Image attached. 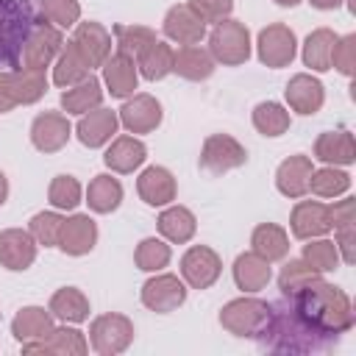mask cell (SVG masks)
Returning a JSON list of instances; mask_svg holds the SVG:
<instances>
[{
  "instance_id": "obj_1",
  "label": "cell",
  "mask_w": 356,
  "mask_h": 356,
  "mask_svg": "<svg viewBox=\"0 0 356 356\" xmlns=\"http://www.w3.org/2000/svg\"><path fill=\"white\" fill-rule=\"evenodd\" d=\"M253 337L259 339L261 348L275 353H325L339 339L309 325L303 314L295 309L289 295H284L278 303L267 309V317Z\"/></svg>"
},
{
  "instance_id": "obj_2",
  "label": "cell",
  "mask_w": 356,
  "mask_h": 356,
  "mask_svg": "<svg viewBox=\"0 0 356 356\" xmlns=\"http://www.w3.org/2000/svg\"><path fill=\"white\" fill-rule=\"evenodd\" d=\"M289 298H292L295 309L303 314V320L309 325H314L317 331H323V334L339 337L353 325L350 300L334 284H325V281L314 278L306 286H300L298 292H292Z\"/></svg>"
},
{
  "instance_id": "obj_3",
  "label": "cell",
  "mask_w": 356,
  "mask_h": 356,
  "mask_svg": "<svg viewBox=\"0 0 356 356\" xmlns=\"http://www.w3.org/2000/svg\"><path fill=\"white\" fill-rule=\"evenodd\" d=\"M42 19V0H0V72L19 67L22 47Z\"/></svg>"
},
{
  "instance_id": "obj_4",
  "label": "cell",
  "mask_w": 356,
  "mask_h": 356,
  "mask_svg": "<svg viewBox=\"0 0 356 356\" xmlns=\"http://www.w3.org/2000/svg\"><path fill=\"white\" fill-rule=\"evenodd\" d=\"M211 44V58L222 61V64H242L250 56V36L248 28L236 19H220L209 36Z\"/></svg>"
},
{
  "instance_id": "obj_5",
  "label": "cell",
  "mask_w": 356,
  "mask_h": 356,
  "mask_svg": "<svg viewBox=\"0 0 356 356\" xmlns=\"http://www.w3.org/2000/svg\"><path fill=\"white\" fill-rule=\"evenodd\" d=\"M248 161V153L245 147L228 136V134H211L206 142H203V153H200V167L220 175V172H228L234 167H242Z\"/></svg>"
},
{
  "instance_id": "obj_6",
  "label": "cell",
  "mask_w": 356,
  "mask_h": 356,
  "mask_svg": "<svg viewBox=\"0 0 356 356\" xmlns=\"http://www.w3.org/2000/svg\"><path fill=\"white\" fill-rule=\"evenodd\" d=\"M267 303L259 300V298H239V300H231L222 314H220V323L236 334V337H253L259 331V325L264 323L267 317Z\"/></svg>"
},
{
  "instance_id": "obj_7",
  "label": "cell",
  "mask_w": 356,
  "mask_h": 356,
  "mask_svg": "<svg viewBox=\"0 0 356 356\" xmlns=\"http://www.w3.org/2000/svg\"><path fill=\"white\" fill-rule=\"evenodd\" d=\"M61 44H64V39H61L58 28H53L50 22L42 19V22L33 28V33L28 36L25 47H22L19 67H25V70H42V72H44V67L50 64V58L58 53Z\"/></svg>"
},
{
  "instance_id": "obj_8",
  "label": "cell",
  "mask_w": 356,
  "mask_h": 356,
  "mask_svg": "<svg viewBox=\"0 0 356 356\" xmlns=\"http://www.w3.org/2000/svg\"><path fill=\"white\" fill-rule=\"evenodd\" d=\"M134 325L122 314H106L92 323V345L97 353H120L128 348Z\"/></svg>"
},
{
  "instance_id": "obj_9",
  "label": "cell",
  "mask_w": 356,
  "mask_h": 356,
  "mask_svg": "<svg viewBox=\"0 0 356 356\" xmlns=\"http://www.w3.org/2000/svg\"><path fill=\"white\" fill-rule=\"evenodd\" d=\"M220 267L222 264H220L217 253L211 248H206V245L189 248L184 253V259H181V273L189 281V286H195V289L211 286L217 281V275H220Z\"/></svg>"
},
{
  "instance_id": "obj_10",
  "label": "cell",
  "mask_w": 356,
  "mask_h": 356,
  "mask_svg": "<svg viewBox=\"0 0 356 356\" xmlns=\"http://www.w3.org/2000/svg\"><path fill=\"white\" fill-rule=\"evenodd\" d=\"M70 44L78 50V56L86 61V67H97L108 58V50H111V36L106 28H100L97 22H81L75 36L70 39Z\"/></svg>"
},
{
  "instance_id": "obj_11",
  "label": "cell",
  "mask_w": 356,
  "mask_h": 356,
  "mask_svg": "<svg viewBox=\"0 0 356 356\" xmlns=\"http://www.w3.org/2000/svg\"><path fill=\"white\" fill-rule=\"evenodd\" d=\"M295 56V33L286 25H270L259 33V58L267 67H284Z\"/></svg>"
},
{
  "instance_id": "obj_12",
  "label": "cell",
  "mask_w": 356,
  "mask_h": 356,
  "mask_svg": "<svg viewBox=\"0 0 356 356\" xmlns=\"http://www.w3.org/2000/svg\"><path fill=\"white\" fill-rule=\"evenodd\" d=\"M186 289L175 275H156L142 286V303L153 312H172L184 303Z\"/></svg>"
},
{
  "instance_id": "obj_13",
  "label": "cell",
  "mask_w": 356,
  "mask_h": 356,
  "mask_svg": "<svg viewBox=\"0 0 356 356\" xmlns=\"http://www.w3.org/2000/svg\"><path fill=\"white\" fill-rule=\"evenodd\" d=\"M164 33L181 44H197L206 33V22L189 6H175L164 17Z\"/></svg>"
},
{
  "instance_id": "obj_14",
  "label": "cell",
  "mask_w": 356,
  "mask_h": 356,
  "mask_svg": "<svg viewBox=\"0 0 356 356\" xmlns=\"http://www.w3.org/2000/svg\"><path fill=\"white\" fill-rule=\"evenodd\" d=\"M120 122L134 134H147L161 122V106L150 95H136L120 108Z\"/></svg>"
},
{
  "instance_id": "obj_15",
  "label": "cell",
  "mask_w": 356,
  "mask_h": 356,
  "mask_svg": "<svg viewBox=\"0 0 356 356\" xmlns=\"http://www.w3.org/2000/svg\"><path fill=\"white\" fill-rule=\"evenodd\" d=\"M31 139L44 153H53V150L64 147L67 139H70V122H67V117L53 114V111L39 114L33 120V125H31Z\"/></svg>"
},
{
  "instance_id": "obj_16",
  "label": "cell",
  "mask_w": 356,
  "mask_h": 356,
  "mask_svg": "<svg viewBox=\"0 0 356 356\" xmlns=\"http://www.w3.org/2000/svg\"><path fill=\"white\" fill-rule=\"evenodd\" d=\"M331 228V209L323 203H298L292 211V234L298 239H312V236H323Z\"/></svg>"
},
{
  "instance_id": "obj_17",
  "label": "cell",
  "mask_w": 356,
  "mask_h": 356,
  "mask_svg": "<svg viewBox=\"0 0 356 356\" xmlns=\"http://www.w3.org/2000/svg\"><path fill=\"white\" fill-rule=\"evenodd\" d=\"M95 239H97L95 222H92L86 214H75V217L64 220L61 234H58V248H61L64 253L81 256V253H89V250L95 248Z\"/></svg>"
},
{
  "instance_id": "obj_18",
  "label": "cell",
  "mask_w": 356,
  "mask_h": 356,
  "mask_svg": "<svg viewBox=\"0 0 356 356\" xmlns=\"http://www.w3.org/2000/svg\"><path fill=\"white\" fill-rule=\"evenodd\" d=\"M103 78L108 83V92L114 97H125L136 89V64H134V56L117 50L111 58L103 61Z\"/></svg>"
},
{
  "instance_id": "obj_19",
  "label": "cell",
  "mask_w": 356,
  "mask_h": 356,
  "mask_svg": "<svg viewBox=\"0 0 356 356\" xmlns=\"http://www.w3.org/2000/svg\"><path fill=\"white\" fill-rule=\"evenodd\" d=\"M36 259V245L25 231H3L0 234V261L8 270H25Z\"/></svg>"
},
{
  "instance_id": "obj_20",
  "label": "cell",
  "mask_w": 356,
  "mask_h": 356,
  "mask_svg": "<svg viewBox=\"0 0 356 356\" xmlns=\"http://www.w3.org/2000/svg\"><path fill=\"white\" fill-rule=\"evenodd\" d=\"M117 114L108 111V108H97V111H89L86 117H81L78 122V139L86 145V147H100L111 139V134L117 131Z\"/></svg>"
},
{
  "instance_id": "obj_21",
  "label": "cell",
  "mask_w": 356,
  "mask_h": 356,
  "mask_svg": "<svg viewBox=\"0 0 356 356\" xmlns=\"http://www.w3.org/2000/svg\"><path fill=\"white\" fill-rule=\"evenodd\" d=\"M172 70L189 81H206L214 72V58L197 44H184L178 53H172Z\"/></svg>"
},
{
  "instance_id": "obj_22",
  "label": "cell",
  "mask_w": 356,
  "mask_h": 356,
  "mask_svg": "<svg viewBox=\"0 0 356 356\" xmlns=\"http://www.w3.org/2000/svg\"><path fill=\"white\" fill-rule=\"evenodd\" d=\"M309 178H312V161L306 156H292L278 167L275 184L286 197H300L309 192Z\"/></svg>"
},
{
  "instance_id": "obj_23",
  "label": "cell",
  "mask_w": 356,
  "mask_h": 356,
  "mask_svg": "<svg viewBox=\"0 0 356 356\" xmlns=\"http://www.w3.org/2000/svg\"><path fill=\"white\" fill-rule=\"evenodd\" d=\"M136 189H139L142 200L150 203V206H164L175 197V181L164 167H147L139 175Z\"/></svg>"
},
{
  "instance_id": "obj_24",
  "label": "cell",
  "mask_w": 356,
  "mask_h": 356,
  "mask_svg": "<svg viewBox=\"0 0 356 356\" xmlns=\"http://www.w3.org/2000/svg\"><path fill=\"white\" fill-rule=\"evenodd\" d=\"M25 353H86V342L75 328H53L39 342H25Z\"/></svg>"
},
{
  "instance_id": "obj_25",
  "label": "cell",
  "mask_w": 356,
  "mask_h": 356,
  "mask_svg": "<svg viewBox=\"0 0 356 356\" xmlns=\"http://www.w3.org/2000/svg\"><path fill=\"white\" fill-rule=\"evenodd\" d=\"M286 100L300 114H314L323 106V83L312 75H295L286 83Z\"/></svg>"
},
{
  "instance_id": "obj_26",
  "label": "cell",
  "mask_w": 356,
  "mask_h": 356,
  "mask_svg": "<svg viewBox=\"0 0 356 356\" xmlns=\"http://www.w3.org/2000/svg\"><path fill=\"white\" fill-rule=\"evenodd\" d=\"M234 278L239 289L245 292H259L270 281V261L261 259L259 253H242L234 264Z\"/></svg>"
},
{
  "instance_id": "obj_27",
  "label": "cell",
  "mask_w": 356,
  "mask_h": 356,
  "mask_svg": "<svg viewBox=\"0 0 356 356\" xmlns=\"http://www.w3.org/2000/svg\"><path fill=\"white\" fill-rule=\"evenodd\" d=\"M14 337L25 345V342H39L44 339L50 331H53V320L44 309H36V306H28L22 309L17 317H14V325H11Z\"/></svg>"
},
{
  "instance_id": "obj_28",
  "label": "cell",
  "mask_w": 356,
  "mask_h": 356,
  "mask_svg": "<svg viewBox=\"0 0 356 356\" xmlns=\"http://www.w3.org/2000/svg\"><path fill=\"white\" fill-rule=\"evenodd\" d=\"M103 161L117 172H131L145 161V145L134 136H120L103 156Z\"/></svg>"
},
{
  "instance_id": "obj_29",
  "label": "cell",
  "mask_w": 356,
  "mask_h": 356,
  "mask_svg": "<svg viewBox=\"0 0 356 356\" xmlns=\"http://www.w3.org/2000/svg\"><path fill=\"white\" fill-rule=\"evenodd\" d=\"M8 75H11V92H14L17 103H33L47 89V78H44L42 70L17 67V70H8Z\"/></svg>"
},
{
  "instance_id": "obj_30",
  "label": "cell",
  "mask_w": 356,
  "mask_h": 356,
  "mask_svg": "<svg viewBox=\"0 0 356 356\" xmlns=\"http://www.w3.org/2000/svg\"><path fill=\"white\" fill-rule=\"evenodd\" d=\"M314 153L320 161H334V164H350L353 161V136L348 131H331L323 134L314 145Z\"/></svg>"
},
{
  "instance_id": "obj_31",
  "label": "cell",
  "mask_w": 356,
  "mask_h": 356,
  "mask_svg": "<svg viewBox=\"0 0 356 356\" xmlns=\"http://www.w3.org/2000/svg\"><path fill=\"white\" fill-rule=\"evenodd\" d=\"M120 200H122V186H120V181L111 178V175H97V178L89 184V189H86V203H89L95 211H100V214L114 211V209L120 206Z\"/></svg>"
},
{
  "instance_id": "obj_32",
  "label": "cell",
  "mask_w": 356,
  "mask_h": 356,
  "mask_svg": "<svg viewBox=\"0 0 356 356\" xmlns=\"http://www.w3.org/2000/svg\"><path fill=\"white\" fill-rule=\"evenodd\" d=\"M50 312H53L58 320L81 323V320L89 317V300H86L75 286H64V289H58V292L50 298Z\"/></svg>"
},
{
  "instance_id": "obj_33",
  "label": "cell",
  "mask_w": 356,
  "mask_h": 356,
  "mask_svg": "<svg viewBox=\"0 0 356 356\" xmlns=\"http://www.w3.org/2000/svg\"><path fill=\"white\" fill-rule=\"evenodd\" d=\"M136 61H139V70H142V75L147 78V81H159V78H164L167 72H172V50H170V44H164V42H150L139 56H136Z\"/></svg>"
},
{
  "instance_id": "obj_34",
  "label": "cell",
  "mask_w": 356,
  "mask_h": 356,
  "mask_svg": "<svg viewBox=\"0 0 356 356\" xmlns=\"http://www.w3.org/2000/svg\"><path fill=\"white\" fill-rule=\"evenodd\" d=\"M334 42H337V36H334L331 31H325V28L309 33V39H306V44H303V61H306L312 70H317V72L331 70Z\"/></svg>"
},
{
  "instance_id": "obj_35",
  "label": "cell",
  "mask_w": 356,
  "mask_h": 356,
  "mask_svg": "<svg viewBox=\"0 0 356 356\" xmlns=\"http://www.w3.org/2000/svg\"><path fill=\"white\" fill-rule=\"evenodd\" d=\"M103 92H100V81L86 75L83 81H78L75 89H67L64 97H61V106L67 108V114H83L89 108H95L100 103Z\"/></svg>"
},
{
  "instance_id": "obj_36",
  "label": "cell",
  "mask_w": 356,
  "mask_h": 356,
  "mask_svg": "<svg viewBox=\"0 0 356 356\" xmlns=\"http://www.w3.org/2000/svg\"><path fill=\"white\" fill-rule=\"evenodd\" d=\"M286 250H289V242H286L284 228L267 222V225H259L253 231V253H259L261 259L275 261V259H284Z\"/></svg>"
},
{
  "instance_id": "obj_37",
  "label": "cell",
  "mask_w": 356,
  "mask_h": 356,
  "mask_svg": "<svg viewBox=\"0 0 356 356\" xmlns=\"http://www.w3.org/2000/svg\"><path fill=\"white\" fill-rule=\"evenodd\" d=\"M159 231H161L170 242H186V239H192V234H195V217H192L189 209L172 206V209L161 211V217H159Z\"/></svg>"
},
{
  "instance_id": "obj_38",
  "label": "cell",
  "mask_w": 356,
  "mask_h": 356,
  "mask_svg": "<svg viewBox=\"0 0 356 356\" xmlns=\"http://www.w3.org/2000/svg\"><path fill=\"white\" fill-rule=\"evenodd\" d=\"M253 125L264 136H278L289 128V111H284L278 103H259L253 111Z\"/></svg>"
},
{
  "instance_id": "obj_39",
  "label": "cell",
  "mask_w": 356,
  "mask_h": 356,
  "mask_svg": "<svg viewBox=\"0 0 356 356\" xmlns=\"http://www.w3.org/2000/svg\"><path fill=\"white\" fill-rule=\"evenodd\" d=\"M86 75H89L86 61H83V58L78 56V50L67 42V47H64V53H61V58H58V64H56L53 81H56L58 86H72V83L83 81Z\"/></svg>"
},
{
  "instance_id": "obj_40",
  "label": "cell",
  "mask_w": 356,
  "mask_h": 356,
  "mask_svg": "<svg viewBox=\"0 0 356 356\" xmlns=\"http://www.w3.org/2000/svg\"><path fill=\"white\" fill-rule=\"evenodd\" d=\"M114 36H117V50L128 56H139L150 42H156V33L142 25H114Z\"/></svg>"
},
{
  "instance_id": "obj_41",
  "label": "cell",
  "mask_w": 356,
  "mask_h": 356,
  "mask_svg": "<svg viewBox=\"0 0 356 356\" xmlns=\"http://www.w3.org/2000/svg\"><path fill=\"white\" fill-rule=\"evenodd\" d=\"M348 186H350V178L342 170H334V167H325L320 172H312V178H309V189L314 195H320V197L342 195Z\"/></svg>"
},
{
  "instance_id": "obj_42",
  "label": "cell",
  "mask_w": 356,
  "mask_h": 356,
  "mask_svg": "<svg viewBox=\"0 0 356 356\" xmlns=\"http://www.w3.org/2000/svg\"><path fill=\"white\" fill-rule=\"evenodd\" d=\"M314 278H317V270H314L306 259H298V261H289V264L281 270L278 284H281L284 295H292V292H298L300 286H306V284L314 281Z\"/></svg>"
},
{
  "instance_id": "obj_43",
  "label": "cell",
  "mask_w": 356,
  "mask_h": 356,
  "mask_svg": "<svg viewBox=\"0 0 356 356\" xmlns=\"http://www.w3.org/2000/svg\"><path fill=\"white\" fill-rule=\"evenodd\" d=\"M50 203L56 209H75L81 203V184L72 175H58L50 184Z\"/></svg>"
},
{
  "instance_id": "obj_44",
  "label": "cell",
  "mask_w": 356,
  "mask_h": 356,
  "mask_svg": "<svg viewBox=\"0 0 356 356\" xmlns=\"http://www.w3.org/2000/svg\"><path fill=\"white\" fill-rule=\"evenodd\" d=\"M170 261V248L159 239H145L136 248V264L139 270H161Z\"/></svg>"
},
{
  "instance_id": "obj_45",
  "label": "cell",
  "mask_w": 356,
  "mask_h": 356,
  "mask_svg": "<svg viewBox=\"0 0 356 356\" xmlns=\"http://www.w3.org/2000/svg\"><path fill=\"white\" fill-rule=\"evenodd\" d=\"M42 14H44V19L56 22L58 28H70L78 22L81 8L75 0H42Z\"/></svg>"
},
{
  "instance_id": "obj_46",
  "label": "cell",
  "mask_w": 356,
  "mask_h": 356,
  "mask_svg": "<svg viewBox=\"0 0 356 356\" xmlns=\"http://www.w3.org/2000/svg\"><path fill=\"white\" fill-rule=\"evenodd\" d=\"M61 225H64V220L58 217V214H53V211H42V214H36L33 220H31V234L42 242V245H58V234H61Z\"/></svg>"
},
{
  "instance_id": "obj_47",
  "label": "cell",
  "mask_w": 356,
  "mask_h": 356,
  "mask_svg": "<svg viewBox=\"0 0 356 356\" xmlns=\"http://www.w3.org/2000/svg\"><path fill=\"white\" fill-rule=\"evenodd\" d=\"M303 259H306L317 273L334 270V267H337V245H334V242H312V245H306Z\"/></svg>"
},
{
  "instance_id": "obj_48",
  "label": "cell",
  "mask_w": 356,
  "mask_h": 356,
  "mask_svg": "<svg viewBox=\"0 0 356 356\" xmlns=\"http://www.w3.org/2000/svg\"><path fill=\"white\" fill-rule=\"evenodd\" d=\"M353 58H356V36H345L334 42V53H331V67H337L339 72L350 75L353 72Z\"/></svg>"
},
{
  "instance_id": "obj_49",
  "label": "cell",
  "mask_w": 356,
  "mask_h": 356,
  "mask_svg": "<svg viewBox=\"0 0 356 356\" xmlns=\"http://www.w3.org/2000/svg\"><path fill=\"white\" fill-rule=\"evenodd\" d=\"M186 6H189L203 22H220V19L234 8L231 0H189Z\"/></svg>"
},
{
  "instance_id": "obj_50",
  "label": "cell",
  "mask_w": 356,
  "mask_h": 356,
  "mask_svg": "<svg viewBox=\"0 0 356 356\" xmlns=\"http://www.w3.org/2000/svg\"><path fill=\"white\" fill-rule=\"evenodd\" d=\"M331 225L337 228H353V200L345 197L331 209Z\"/></svg>"
},
{
  "instance_id": "obj_51",
  "label": "cell",
  "mask_w": 356,
  "mask_h": 356,
  "mask_svg": "<svg viewBox=\"0 0 356 356\" xmlns=\"http://www.w3.org/2000/svg\"><path fill=\"white\" fill-rule=\"evenodd\" d=\"M14 106H17V100H14V92H11V75L6 70V72H0V114L11 111Z\"/></svg>"
},
{
  "instance_id": "obj_52",
  "label": "cell",
  "mask_w": 356,
  "mask_h": 356,
  "mask_svg": "<svg viewBox=\"0 0 356 356\" xmlns=\"http://www.w3.org/2000/svg\"><path fill=\"white\" fill-rule=\"evenodd\" d=\"M339 248H342V259L353 264V228H339Z\"/></svg>"
},
{
  "instance_id": "obj_53",
  "label": "cell",
  "mask_w": 356,
  "mask_h": 356,
  "mask_svg": "<svg viewBox=\"0 0 356 356\" xmlns=\"http://www.w3.org/2000/svg\"><path fill=\"white\" fill-rule=\"evenodd\" d=\"M342 0H312V6H317V8H334V6H339Z\"/></svg>"
},
{
  "instance_id": "obj_54",
  "label": "cell",
  "mask_w": 356,
  "mask_h": 356,
  "mask_svg": "<svg viewBox=\"0 0 356 356\" xmlns=\"http://www.w3.org/2000/svg\"><path fill=\"white\" fill-rule=\"evenodd\" d=\"M6 195H8V184H6V175L0 172V206L6 203Z\"/></svg>"
},
{
  "instance_id": "obj_55",
  "label": "cell",
  "mask_w": 356,
  "mask_h": 356,
  "mask_svg": "<svg viewBox=\"0 0 356 356\" xmlns=\"http://www.w3.org/2000/svg\"><path fill=\"white\" fill-rule=\"evenodd\" d=\"M275 3H281V6H295L298 0H275Z\"/></svg>"
}]
</instances>
